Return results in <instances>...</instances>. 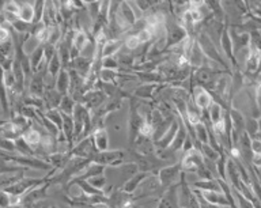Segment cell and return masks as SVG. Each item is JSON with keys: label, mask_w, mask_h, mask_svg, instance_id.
I'll return each instance as SVG.
<instances>
[{"label": "cell", "mask_w": 261, "mask_h": 208, "mask_svg": "<svg viewBox=\"0 0 261 208\" xmlns=\"http://www.w3.org/2000/svg\"><path fill=\"white\" fill-rule=\"evenodd\" d=\"M195 40L196 42H197V45L200 46L201 52H203V55L205 56L207 60L214 61L215 64H218L223 69L230 68V65L226 63V60H224V57L222 56V53H220V50L218 49V46H216V45L210 40V37L203 32V29L196 34Z\"/></svg>", "instance_id": "obj_1"}, {"label": "cell", "mask_w": 261, "mask_h": 208, "mask_svg": "<svg viewBox=\"0 0 261 208\" xmlns=\"http://www.w3.org/2000/svg\"><path fill=\"white\" fill-rule=\"evenodd\" d=\"M91 163L99 165V166H109V167H117L120 166L124 161V151L122 150H106L101 152H95L91 157Z\"/></svg>", "instance_id": "obj_2"}, {"label": "cell", "mask_w": 261, "mask_h": 208, "mask_svg": "<svg viewBox=\"0 0 261 208\" xmlns=\"http://www.w3.org/2000/svg\"><path fill=\"white\" fill-rule=\"evenodd\" d=\"M138 98H132L129 108V121H128V136H129V143H135L139 138L140 128H142L144 117H143L138 109Z\"/></svg>", "instance_id": "obj_3"}, {"label": "cell", "mask_w": 261, "mask_h": 208, "mask_svg": "<svg viewBox=\"0 0 261 208\" xmlns=\"http://www.w3.org/2000/svg\"><path fill=\"white\" fill-rule=\"evenodd\" d=\"M159 189H162V187L159 183L158 175H156V173H150L146 178L143 179L142 184L139 185L138 189L132 195V197H134L135 201L139 199H144V197H150V196L155 195Z\"/></svg>", "instance_id": "obj_4"}, {"label": "cell", "mask_w": 261, "mask_h": 208, "mask_svg": "<svg viewBox=\"0 0 261 208\" xmlns=\"http://www.w3.org/2000/svg\"><path fill=\"white\" fill-rule=\"evenodd\" d=\"M181 165L179 162L174 163V165H169V166H162L156 171V175H158L159 183H161V187L163 189L171 187L177 184V179H179L181 177Z\"/></svg>", "instance_id": "obj_5"}, {"label": "cell", "mask_w": 261, "mask_h": 208, "mask_svg": "<svg viewBox=\"0 0 261 208\" xmlns=\"http://www.w3.org/2000/svg\"><path fill=\"white\" fill-rule=\"evenodd\" d=\"M108 101V97L102 93L99 89H93L90 91H86L83 98H82V105L85 106L86 109L89 110L90 114L95 113L97 110H99L102 106L105 105Z\"/></svg>", "instance_id": "obj_6"}, {"label": "cell", "mask_w": 261, "mask_h": 208, "mask_svg": "<svg viewBox=\"0 0 261 208\" xmlns=\"http://www.w3.org/2000/svg\"><path fill=\"white\" fill-rule=\"evenodd\" d=\"M135 201L132 195H128L124 191H121V188L114 189L113 192H110L106 196V204L110 208H134Z\"/></svg>", "instance_id": "obj_7"}, {"label": "cell", "mask_w": 261, "mask_h": 208, "mask_svg": "<svg viewBox=\"0 0 261 208\" xmlns=\"http://www.w3.org/2000/svg\"><path fill=\"white\" fill-rule=\"evenodd\" d=\"M48 183L41 184V185H37L33 189H30L29 192H26L23 196H20V207L23 208H30L33 204L38 203L41 200L46 199L48 196Z\"/></svg>", "instance_id": "obj_8"}, {"label": "cell", "mask_w": 261, "mask_h": 208, "mask_svg": "<svg viewBox=\"0 0 261 208\" xmlns=\"http://www.w3.org/2000/svg\"><path fill=\"white\" fill-rule=\"evenodd\" d=\"M46 183L44 178H30V177H22L19 181H16L15 184H12L11 187H8L7 189H4L6 193L10 196H23L26 192L33 189L37 185Z\"/></svg>", "instance_id": "obj_9"}, {"label": "cell", "mask_w": 261, "mask_h": 208, "mask_svg": "<svg viewBox=\"0 0 261 208\" xmlns=\"http://www.w3.org/2000/svg\"><path fill=\"white\" fill-rule=\"evenodd\" d=\"M179 165H181V170L182 173H193L197 170V167L203 165V155L200 154L199 150L196 148H192L188 152L182 155V158L179 161Z\"/></svg>", "instance_id": "obj_10"}, {"label": "cell", "mask_w": 261, "mask_h": 208, "mask_svg": "<svg viewBox=\"0 0 261 208\" xmlns=\"http://www.w3.org/2000/svg\"><path fill=\"white\" fill-rule=\"evenodd\" d=\"M192 102L195 103V106L200 112H207L208 108L211 106V103L214 102V98L210 93H208L207 90L203 89L201 86L195 85L192 86Z\"/></svg>", "instance_id": "obj_11"}, {"label": "cell", "mask_w": 261, "mask_h": 208, "mask_svg": "<svg viewBox=\"0 0 261 208\" xmlns=\"http://www.w3.org/2000/svg\"><path fill=\"white\" fill-rule=\"evenodd\" d=\"M97 151L94 148L93 142H91V139L86 138L79 140L77 143H75L72 146V148L68 151V154L71 158H81V159H91L94 154H95Z\"/></svg>", "instance_id": "obj_12"}, {"label": "cell", "mask_w": 261, "mask_h": 208, "mask_svg": "<svg viewBox=\"0 0 261 208\" xmlns=\"http://www.w3.org/2000/svg\"><path fill=\"white\" fill-rule=\"evenodd\" d=\"M187 37V32L177 22H173V23L166 22V50L182 42Z\"/></svg>", "instance_id": "obj_13"}, {"label": "cell", "mask_w": 261, "mask_h": 208, "mask_svg": "<svg viewBox=\"0 0 261 208\" xmlns=\"http://www.w3.org/2000/svg\"><path fill=\"white\" fill-rule=\"evenodd\" d=\"M165 86L166 85H162V83H142V85L135 89L134 95L138 99L150 101V99H154L158 95L159 91L163 90Z\"/></svg>", "instance_id": "obj_14"}, {"label": "cell", "mask_w": 261, "mask_h": 208, "mask_svg": "<svg viewBox=\"0 0 261 208\" xmlns=\"http://www.w3.org/2000/svg\"><path fill=\"white\" fill-rule=\"evenodd\" d=\"M46 71L38 69L36 72H33L30 82H29V95L33 97L42 98L44 99V93H45V85H44V75Z\"/></svg>", "instance_id": "obj_15"}, {"label": "cell", "mask_w": 261, "mask_h": 208, "mask_svg": "<svg viewBox=\"0 0 261 208\" xmlns=\"http://www.w3.org/2000/svg\"><path fill=\"white\" fill-rule=\"evenodd\" d=\"M90 139L93 142V146L97 152L109 150V134L103 126H97L91 131Z\"/></svg>", "instance_id": "obj_16"}, {"label": "cell", "mask_w": 261, "mask_h": 208, "mask_svg": "<svg viewBox=\"0 0 261 208\" xmlns=\"http://www.w3.org/2000/svg\"><path fill=\"white\" fill-rule=\"evenodd\" d=\"M158 208H181L178 203V191H177V184L165 189L158 203Z\"/></svg>", "instance_id": "obj_17"}, {"label": "cell", "mask_w": 261, "mask_h": 208, "mask_svg": "<svg viewBox=\"0 0 261 208\" xmlns=\"http://www.w3.org/2000/svg\"><path fill=\"white\" fill-rule=\"evenodd\" d=\"M178 116L175 114V118L173 120V122H171V125L169 126V129L165 132V135L159 139L158 142L154 143L155 150H165V148H167V147L170 146V143L173 142V139H174L175 134H177V131H178Z\"/></svg>", "instance_id": "obj_18"}, {"label": "cell", "mask_w": 261, "mask_h": 208, "mask_svg": "<svg viewBox=\"0 0 261 208\" xmlns=\"http://www.w3.org/2000/svg\"><path fill=\"white\" fill-rule=\"evenodd\" d=\"M228 118H230V125H231V131H234L236 134L241 135L245 132V117L242 112L240 109H236L234 106L230 105L227 109Z\"/></svg>", "instance_id": "obj_19"}, {"label": "cell", "mask_w": 261, "mask_h": 208, "mask_svg": "<svg viewBox=\"0 0 261 208\" xmlns=\"http://www.w3.org/2000/svg\"><path fill=\"white\" fill-rule=\"evenodd\" d=\"M91 65H93V59H87V57L77 56L75 57L73 60H71L68 68L73 69L77 75H81L82 77H87L90 69H91Z\"/></svg>", "instance_id": "obj_20"}, {"label": "cell", "mask_w": 261, "mask_h": 208, "mask_svg": "<svg viewBox=\"0 0 261 208\" xmlns=\"http://www.w3.org/2000/svg\"><path fill=\"white\" fill-rule=\"evenodd\" d=\"M205 60H207V59H205V56L203 55L201 49H200V46L197 45V42H196L195 40L193 41V45H192L191 50H189V55H188L187 57L188 64H189V67H191L192 69H197L200 68V67H203Z\"/></svg>", "instance_id": "obj_21"}, {"label": "cell", "mask_w": 261, "mask_h": 208, "mask_svg": "<svg viewBox=\"0 0 261 208\" xmlns=\"http://www.w3.org/2000/svg\"><path fill=\"white\" fill-rule=\"evenodd\" d=\"M178 116V114H177ZM178 131H177V134H175L174 139H173V142L170 143V146L167 147L169 150L173 152V154H177L181 148H182V144L184 142H185V138L188 136V132H187V126H185V124H184L182 118L179 117L178 116Z\"/></svg>", "instance_id": "obj_22"}, {"label": "cell", "mask_w": 261, "mask_h": 208, "mask_svg": "<svg viewBox=\"0 0 261 208\" xmlns=\"http://www.w3.org/2000/svg\"><path fill=\"white\" fill-rule=\"evenodd\" d=\"M55 90L61 97L68 95L69 93V73L67 68H61L59 75L55 79Z\"/></svg>", "instance_id": "obj_23"}, {"label": "cell", "mask_w": 261, "mask_h": 208, "mask_svg": "<svg viewBox=\"0 0 261 208\" xmlns=\"http://www.w3.org/2000/svg\"><path fill=\"white\" fill-rule=\"evenodd\" d=\"M224 113L226 110L220 103L218 102H212L211 106L208 108L207 110V116H208V121H210V126H214L219 122L224 121Z\"/></svg>", "instance_id": "obj_24"}, {"label": "cell", "mask_w": 261, "mask_h": 208, "mask_svg": "<svg viewBox=\"0 0 261 208\" xmlns=\"http://www.w3.org/2000/svg\"><path fill=\"white\" fill-rule=\"evenodd\" d=\"M150 173H143V171H138L136 174L130 175L129 178H126V181L122 184L121 191H124L128 195H134L135 191L138 189V187L142 184V181L146 178Z\"/></svg>", "instance_id": "obj_25"}, {"label": "cell", "mask_w": 261, "mask_h": 208, "mask_svg": "<svg viewBox=\"0 0 261 208\" xmlns=\"http://www.w3.org/2000/svg\"><path fill=\"white\" fill-rule=\"evenodd\" d=\"M192 188L199 192H222L218 178L212 179H196L192 184Z\"/></svg>", "instance_id": "obj_26"}, {"label": "cell", "mask_w": 261, "mask_h": 208, "mask_svg": "<svg viewBox=\"0 0 261 208\" xmlns=\"http://www.w3.org/2000/svg\"><path fill=\"white\" fill-rule=\"evenodd\" d=\"M41 45H42V42L36 36H33V34H23V40H22L20 48H22V52L29 57L30 55L36 52Z\"/></svg>", "instance_id": "obj_27"}, {"label": "cell", "mask_w": 261, "mask_h": 208, "mask_svg": "<svg viewBox=\"0 0 261 208\" xmlns=\"http://www.w3.org/2000/svg\"><path fill=\"white\" fill-rule=\"evenodd\" d=\"M34 2H16L19 12H18V18L23 22L33 23V18H34V8H33Z\"/></svg>", "instance_id": "obj_28"}, {"label": "cell", "mask_w": 261, "mask_h": 208, "mask_svg": "<svg viewBox=\"0 0 261 208\" xmlns=\"http://www.w3.org/2000/svg\"><path fill=\"white\" fill-rule=\"evenodd\" d=\"M61 95L57 93L55 89H48L45 90L44 93V103H45V110L48 109H57L60 105Z\"/></svg>", "instance_id": "obj_29"}, {"label": "cell", "mask_w": 261, "mask_h": 208, "mask_svg": "<svg viewBox=\"0 0 261 208\" xmlns=\"http://www.w3.org/2000/svg\"><path fill=\"white\" fill-rule=\"evenodd\" d=\"M118 15L121 16V19L125 22L129 28L134 26V23L136 22V18H135L134 12L130 10L128 2H120V7H118Z\"/></svg>", "instance_id": "obj_30"}, {"label": "cell", "mask_w": 261, "mask_h": 208, "mask_svg": "<svg viewBox=\"0 0 261 208\" xmlns=\"http://www.w3.org/2000/svg\"><path fill=\"white\" fill-rule=\"evenodd\" d=\"M122 45H124V38H120V40L116 41H108L102 48V57L116 56L120 52V49L122 48Z\"/></svg>", "instance_id": "obj_31"}, {"label": "cell", "mask_w": 261, "mask_h": 208, "mask_svg": "<svg viewBox=\"0 0 261 208\" xmlns=\"http://www.w3.org/2000/svg\"><path fill=\"white\" fill-rule=\"evenodd\" d=\"M245 134L248 135L250 139L258 138V134H260V122H258V118L250 117L245 118Z\"/></svg>", "instance_id": "obj_32"}, {"label": "cell", "mask_w": 261, "mask_h": 208, "mask_svg": "<svg viewBox=\"0 0 261 208\" xmlns=\"http://www.w3.org/2000/svg\"><path fill=\"white\" fill-rule=\"evenodd\" d=\"M63 40V29L59 24H55L52 28H49L48 30V38H46V42L45 44L52 45L56 48L57 44Z\"/></svg>", "instance_id": "obj_33"}, {"label": "cell", "mask_w": 261, "mask_h": 208, "mask_svg": "<svg viewBox=\"0 0 261 208\" xmlns=\"http://www.w3.org/2000/svg\"><path fill=\"white\" fill-rule=\"evenodd\" d=\"M231 195L236 208H256L254 207V204H253L250 200L246 199L240 191H237L234 188H231Z\"/></svg>", "instance_id": "obj_34"}, {"label": "cell", "mask_w": 261, "mask_h": 208, "mask_svg": "<svg viewBox=\"0 0 261 208\" xmlns=\"http://www.w3.org/2000/svg\"><path fill=\"white\" fill-rule=\"evenodd\" d=\"M15 143V151H16V155H20V157H36L34 154V150H33L32 147L29 146L28 143L24 142L22 136L18 139L14 140Z\"/></svg>", "instance_id": "obj_35"}, {"label": "cell", "mask_w": 261, "mask_h": 208, "mask_svg": "<svg viewBox=\"0 0 261 208\" xmlns=\"http://www.w3.org/2000/svg\"><path fill=\"white\" fill-rule=\"evenodd\" d=\"M75 105H76V103H75V101H73L71 95H64V97L61 98L60 105H59L57 109L60 110L61 114H65V116H72Z\"/></svg>", "instance_id": "obj_36"}, {"label": "cell", "mask_w": 261, "mask_h": 208, "mask_svg": "<svg viewBox=\"0 0 261 208\" xmlns=\"http://www.w3.org/2000/svg\"><path fill=\"white\" fill-rule=\"evenodd\" d=\"M118 71H112V69H102L98 73V81L101 83H109V85H117Z\"/></svg>", "instance_id": "obj_37"}, {"label": "cell", "mask_w": 261, "mask_h": 208, "mask_svg": "<svg viewBox=\"0 0 261 208\" xmlns=\"http://www.w3.org/2000/svg\"><path fill=\"white\" fill-rule=\"evenodd\" d=\"M61 68H63V67H61L60 59L57 56V53L55 52L52 59H50V60L48 61V64H46V73H48L49 76H52L53 79H56V76L59 75Z\"/></svg>", "instance_id": "obj_38"}, {"label": "cell", "mask_w": 261, "mask_h": 208, "mask_svg": "<svg viewBox=\"0 0 261 208\" xmlns=\"http://www.w3.org/2000/svg\"><path fill=\"white\" fill-rule=\"evenodd\" d=\"M14 55H15V45L11 38L0 42V59H14Z\"/></svg>", "instance_id": "obj_39"}, {"label": "cell", "mask_w": 261, "mask_h": 208, "mask_svg": "<svg viewBox=\"0 0 261 208\" xmlns=\"http://www.w3.org/2000/svg\"><path fill=\"white\" fill-rule=\"evenodd\" d=\"M86 183L89 184L90 187H93L94 189L105 192V188L106 185H108V178H106L105 173H103V174H98L90 177L89 179H86Z\"/></svg>", "instance_id": "obj_40"}, {"label": "cell", "mask_w": 261, "mask_h": 208, "mask_svg": "<svg viewBox=\"0 0 261 208\" xmlns=\"http://www.w3.org/2000/svg\"><path fill=\"white\" fill-rule=\"evenodd\" d=\"M45 118H48L49 121L52 122L53 125L56 126L57 129H61V124H63V114L60 113L59 109H48L44 112Z\"/></svg>", "instance_id": "obj_41"}, {"label": "cell", "mask_w": 261, "mask_h": 208, "mask_svg": "<svg viewBox=\"0 0 261 208\" xmlns=\"http://www.w3.org/2000/svg\"><path fill=\"white\" fill-rule=\"evenodd\" d=\"M199 151L200 154L203 155L204 159H208V161H212V162H216L219 159L220 154H222V152H218V151L214 150L210 144H201Z\"/></svg>", "instance_id": "obj_42"}, {"label": "cell", "mask_w": 261, "mask_h": 208, "mask_svg": "<svg viewBox=\"0 0 261 208\" xmlns=\"http://www.w3.org/2000/svg\"><path fill=\"white\" fill-rule=\"evenodd\" d=\"M85 3V8L87 15L90 16L91 22H95L98 19V14H99V6L101 2H83Z\"/></svg>", "instance_id": "obj_43"}, {"label": "cell", "mask_w": 261, "mask_h": 208, "mask_svg": "<svg viewBox=\"0 0 261 208\" xmlns=\"http://www.w3.org/2000/svg\"><path fill=\"white\" fill-rule=\"evenodd\" d=\"M126 50H129V52L134 53L135 50H138L140 48V42H139L138 37L135 36V34H129V36H126L124 38V45H122Z\"/></svg>", "instance_id": "obj_44"}, {"label": "cell", "mask_w": 261, "mask_h": 208, "mask_svg": "<svg viewBox=\"0 0 261 208\" xmlns=\"http://www.w3.org/2000/svg\"><path fill=\"white\" fill-rule=\"evenodd\" d=\"M33 8H34V18H33V23H40L42 20V15H44L45 2H34L33 3Z\"/></svg>", "instance_id": "obj_45"}, {"label": "cell", "mask_w": 261, "mask_h": 208, "mask_svg": "<svg viewBox=\"0 0 261 208\" xmlns=\"http://www.w3.org/2000/svg\"><path fill=\"white\" fill-rule=\"evenodd\" d=\"M101 68L102 69H112V71H118V68H120V65H118L117 59H116V56L102 57Z\"/></svg>", "instance_id": "obj_46"}, {"label": "cell", "mask_w": 261, "mask_h": 208, "mask_svg": "<svg viewBox=\"0 0 261 208\" xmlns=\"http://www.w3.org/2000/svg\"><path fill=\"white\" fill-rule=\"evenodd\" d=\"M135 36L138 37L139 42H140V45H144V44H151L152 41H154V37H152V33L148 30V28L143 29V30H140L139 33H136Z\"/></svg>", "instance_id": "obj_47"}, {"label": "cell", "mask_w": 261, "mask_h": 208, "mask_svg": "<svg viewBox=\"0 0 261 208\" xmlns=\"http://www.w3.org/2000/svg\"><path fill=\"white\" fill-rule=\"evenodd\" d=\"M3 12H7V14H12V15L18 16L19 7H18V4H16V2H14V0H11V2H6V3H4Z\"/></svg>", "instance_id": "obj_48"}, {"label": "cell", "mask_w": 261, "mask_h": 208, "mask_svg": "<svg viewBox=\"0 0 261 208\" xmlns=\"http://www.w3.org/2000/svg\"><path fill=\"white\" fill-rule=\"evenodd\" d=\"M250 150L253 154H261V140L260 138L250 139Z\"/></svg>", "instance_id": "obj_49"}, {"label": "cell", "mask_w": 261, "mask_h": 208, "mask_svg": "<svg viewBox=\"0 0 261 208\" xmlns=\"http://www.w3.org/2000/svg\"><path fill=\"white\" fill-rule=\"evenodd\" d=\"M52 207V203L49 201V200H41V201H38V203L33 204L32 207L30 208H50Z\"/></svg>", "instance_id": "obj_50"}, {"label": "cell", "mask_w": 261, "mask_h": 208, "mask_svg": "<svg viewBox=\"0 0 261 208\" xmlns=\"http://www.w3.org/2000/svg\"><path fill=\"white\" fill-rule=\"evenodd\" d=\"M86 208H110L106 203H95V204H89L86 205Z\"/></svg>", "instance_id": "obj_51"}, {"label": "cell", "mask_w": 261, "mask_h": 208, "mask_svg": "<svg viewBox=\"0 0 261 208\" xmlns=\"http://www.w3.org/2000/svg\"><path fill=\"white\" fill-rule=\"evenodd\" d=\"M50 208H57V205H53V204H52V207H50Z\"/></svg>", "instance_id": "obj_52"}]
</instances>
